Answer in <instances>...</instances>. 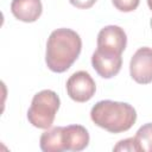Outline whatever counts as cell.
Listing matches in <instances>:
<instances>
[{
  "label": "cell",
  "instance_id": "6da1fadb",
  "mask_svg": "<svg viewBox=\"0 0 152 152\" xmlns=\"http://www.w3.org/2000/svg\"><path fill=\"white\" fill-rule=\"evenodd\" d=\"M82 50V40L71 28H57L51 32L46 42L45 63L57 74L66 71L78 58Z\"/></svg>",
  "mask_w": 152,
  "mask_h": 152
},
{
  "label": "cell",
  "instance_id": "7a4b0ae2",
  "mask_svg": "<svg viewBox=\"0 0 152 152\" xmlns=\"http://www.w3.org/2000/svg\"><path fill=\"white\" fill-rule=\"evenodd\" d=\"M90 118L96 126L110 133H122L135 124L137 112L127 102L103 100L93 106Z\"/></svg>",
  "mask_w": 152,
  "mask_h": 152
},
{
  "label": "cell",
  "instance_id": "3957f363",
  "mask_svg": "<svg viewBox=\"0 0 152 152\" xmlns=\"http://www.w3.org/2000/svg\"><path fill=\"white\" fill-rule=\"evenodd\" d=\"M61 100L58 95L50 89H44L37 93L27 110L28 122L42 129H48L52 126L57 110L59 109Z\"/></svg>",
  "mask_w": 152,
  "mask_h": 152
},
{
  "label": "cell",
  "instance_id": "277c9868",
  "mask_svg": "<svg viewBox=\"0 0 152 152\" xmlns=\"http://www.w3.org/2000/svg\"><path fill=\"white\" fill-rule=\"evenodd\" d=\"M127 36L120 26L108 25L101 28L97 34V49L103 53L121 55L126 49Z\"/></svg>",
  "mask_w": 152,
  "mask_h": 152
},
{
  "label": "cell",
  "instance_id": "5b68a950",
  "mask_svg": "<svg viewBox=\"0 0 152 152\" xmlns=\"http://www.w3.org/2000/svg\"><path fill=\"white\" fill-rule=\"evenodd\" d=\"M96 91V84L87 71H76L66 81V93L76 102L89 101Z\"/></svg>",
  "mask_w": 152,
  "mask_h": 152
},
{
  "label": "cell",
  "instance_id": "8992f818",
  "mask_svg": "<svg viewBox=\"0 0 152 152\" xmlns=\"http://www.w3.org/2000/svg\"><path fill=\"white\" fill-rule=\"evenodd\" d=\"M129 74L139 84L152 82V48L144 46L134 52L129 62Z\"/></svg>",
  "mask_w": 152,
  "mask_h": 152
},
{
  "label": "cell",
  "instance_id": "52a82bcc",
  "mask_svg": "<svg viewBox=\"0 0 152 152\" xmlns=\"http://www.w3.org/2000/svg\"><path fill=\"white\" fill-rule=\"evenodd\" d=\"M91 65L102 78H112L121 70L122 57L121 55H109L96 50L91 56Z\"/></svg>",
  "mask_w": 152,
  "mask_h": 152
},
{
  "label": "cell",
  "instance_id": "ba28073f",
  "mask_svg": "<svg viewBox=\"0 0 152 152\" xmlns=\"http://www.w3.org/2000/svg\"><path fill=\"white\" fill-rule=\"evenodd\" d=\"M89 133L81 125H69L63 127V145L64 151L78 152L89 145Z\"/></svg>",
  "mask_w": 152,
  "mask_h": 152
},
{
  "label": "cell",
  "instance_id": "9c48e42d",
  "mask_svg": "<svg viewBox=\"0 0 152 152\" xmlns=\"http://www.w3.org/2000/svg\"><path fill=\"white\" fill-rule=\"evenodd\" d=\"M11 12L20 21L33 23L42 15L43 5L40 0H12Z\"/></svg>",
  "mask_w": 152,
  "mask_h": 152
},
{
  "label": "cell",
  "instance_id": "30bf717a",
  "mask_svg": "<svg viewBox=\"0 0 152 152\" xmlns=\"http://www.w3.org/2000/svg\"><path fill=\"white\" fill-rule=\"evenodd\" d=\"M40 150L44 152H63V127H53L45 131L39 139Z\"/></svg>",
  "mask_w": 152,
  "mask_h": 152
},
{
  "label": "cell",
  "instance_id": "8fae6325",
  "mask_svg": "<svg viewBox=\"0 0 152 152\" xmlns=\"http://www.w3.org/2000/svg\"><path fill=\"white\" fill-rule=\"evenodd\" d=\"M141 152H152V122L142 125L135 134Z\"/></svg>",
  "mask_w": 152,
  "mask_h": 152
},
{
  "label": "cell",
  "instance_id": "7c38bea8",
  "mask_svg": "<svg viewBox=\"0 0 152 152\" xmlns=\"http://www.w3.org/2000/svg\"><path fill=\"white\" fill-rule=\"evenodd\" d=\"M113 151L115 152H122V151H134V152H141V148H140V145L139 142L137 141L135 137L133 138H127V139H124V140H120L114 147H113Z\"/></svg>",
  "mask_w": 152,
  "mask_h": 152
},
{
  "label": "cell",
  "instance_id": "4fadbf2b",
  "mask_svg": "<svg viewBox=\"0 0 152 152\" xmlns=\"http://www.w3.org/2000/svg\"><path fill=\"white\" fill-rule=\"evenodd\" d=\"M112 2L120 12H132L138 8L140 0H112Z\"/></svg>",
  "mask_w": 152,
  "mask_h": 152
},
{
  "label": "cell",
  "instance_id": "5bb4252c",
  "mask_svg": "<svg viewBox=\"0 0 152 152\" xmlns=\"http://www.w3.org/2000/svg\"><path fill=\"white\" fill-rule=\"evenodd\" d=\"M70 4L77 8L81 10H87L94 6V4L96 2V0H69Z\"/></svg>",
  "mask_w": 152,
  "mask_h": 152
},
{
  "label": "cell",
  "instance_id": "9a60e30c",
  "mask_svg": "<svg viewBox=\"0 0 152 152\" xmlns=\"http://www.w3.org/2000/svg\"><path fill=\"white\" fill-rule=\"evenodd\" d=\"M147 5H148V7H150V10L152 11V0H147Z\"/></svg>",
  "mask_w": 152,
  "mask_h": 152
},
{
  "label": "cell",
  "instance_id": "2e32d148",
  "mask_svg": "<svg viewBox=\"0 0 152 152\" xmlns=\"http://www.w3.org/2000/svg\"><path fill=\"white\" fill-rule=\"evenodd\" d=\"M150 24H151V28H152V18H151V21H150Z\"/></svg>",
  "mask_w": 152,
  "mask_h": 152
}]
</instances>
